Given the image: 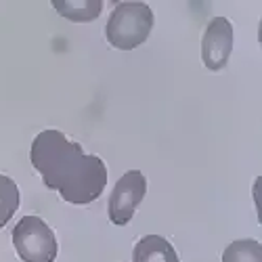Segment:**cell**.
<instances>
[{
	"mask_svg": "<svg viewBox=\"0 0 262 262\" xmlns=\"http://www.w3.org/2000/svg\"><path fill=\"white\" fill-rule=\"evenodd\" d=\"M30 160L49 189L74 204L86 206L101 198L107 185V166L101 158L84 154L61 130H42L34 139Z\"/></svg>",
	"mask_w": 262,
	"mask_h": 262,
	"instance_id": "obj_1",
	"label": "cell"
},
{
	"mask_svg": "<svg viewBox=\"0 0 262 262\" xmlns=\"http://www.w3.org/2000/svg\"><path fill=\"white\" fill-rule=\"evenodd\" d=\"M13 246L24 262H55L59 244L40 216H24L13 229Z\"/></svg>",
	"mask_w": 262,
	"mask_h": 262,
	"instance_id": "obj_3",
	"label": "cell"
},
{
	"mask_svg": "<svg viewBox=\"0 0 262 262\" xmlns=\"http://www.w3.org/2000/svg\"><path fill=\"white\" fill-rule=\"evenodd\" d=\"M223 262H262V246L256 239H237L225 248Z\"/></svg>",
	"mask_w": 262,
	"mask_h": 262,
	"instance_id": "obj_8",
	"label": "cell"
},
{
	"mask_svg": "<svg viewBox=\"0 0 262 262\" xmlns=\"http://www.w3.org/2000/svg\"><path fill=\"white\" fill-rule=\"evenodd\" d=\"M233 53V26L227 17H214L202 38V61L210 72L227 68Z\"/></svg>",
	"mask_w": 262,
	"mask_h": 262,
	"instance_id": "obj_5",
	"label": "cell"
},
{
	"mask_svg": "<svg viewBox=\"0 0 262 262\" xmlns=\"http://www.w3.org/2000/svg\"><path fill=\"white\" fill-rule=\"evenodd\" d=\"M17 208H19L17 183L7 174H0V229L7 227V223L15 216Z\"/></svg>",
	"mask_w": 262,
	"mask_h": 262,
	"instance_id": "obj_9",
	"label": "cell"
},
{
	"mask_svg": "<svg viewBox=\"0 0 262 262\" xmlns=\"http://www.w3.org/2000/svg\"><path fill=\"white\" fill-rule=\"evenodd\" d=\"M53 9L63 15L65 19L74 21V24H89V21H95L101 11H103V3L101 0H53Z\"/></svg>",
	"mask_w": 262,
	"mask_h": 262,
	"instance_id": "obj_7",
	"label": "cell"
},
{
	"mask_svg": "<svg viewBox=\"0 0 262 262\" xmlns=\"http://www.w3.org/2000/svg\"><path fill=\"white\" fill-rule=\"evenodd\" d=\"M154 30V11L145 3H118L107 19L105 38L114 49L133 51L145 45Z\"/></svg>",
	"mask_w": 262,
	"mask_h": 262,
	"instance_id": "obj_2",
	"label": "cell"
},
{
	"mask_svg": "<svg viewBox=\"0 0 262 262\" xmlns=\"http://www.w3.org/2000/svg\"><path fill=\"white\" fill-rule=\"evenodd\" d=\"M133 262H181L174 246L162 235H145L133 250Z\"/></svg>",
	"mask_w": 262,
	"mask_h": 262,
	"instance_id": "obj_6",
	"label": "cell"
},
{
	"mask_svg": "<svg viewBox=\"0 0 262 262\" xmlns=\"http://www.w3.org/2000/svg\"><path fill=\"white\" fill-rule=\"evenodd\" d=\"M145 193H147V179L143 172L130 170L124 177H120L112 195H109V204H107L109 221L118 227L128 225L133 221L141 202L145 200Z\"/></svg>",
	"mask_w": 262,
	"mask_h": 262,
	"instance_id": "obj_4",
	"label": "cell"
}]
</instances>
